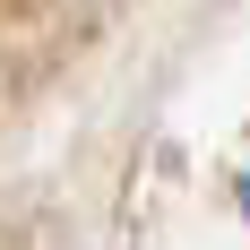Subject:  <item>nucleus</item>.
<instances>
[{"mask_svg":"<svg viewBox=\"0 0 250 250\" xmlns=\"http://www.w3.org/2000/svg\"><path fill=\"white\" fill-rule=\"evenodd\" d=\"M242 216H250V173H242Z\"/></svg>","mask_w":250,"mask_h":250,"instance_id":"nucleus-1","label":"nucleus"}]
</instances>
